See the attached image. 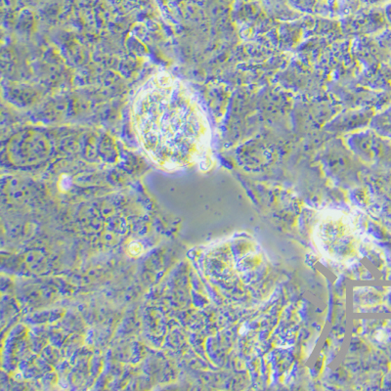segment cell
<instances>
[{"instance_id":"cell-1","label":"cell","mask_w":391,"mask_h":391,"mask_svg":"<svg viewBox=\"0 0 391 391\" xmlns=\"http://www.w3.org/2000/svg\"><path fill=\"white\" fill-rule=\"evenodd\" d=\"M132 118L141 147L160 167L179 170L207 158L209 121L194 94L174 76H153L136 96Z\"/></svg>"},{"instance_id":"cell-2","label":"cell","mask_w":391,"mask_h":391,"mask_svg":"<svg viewBox=\"0 0 391 391\" xmlns=\"http://www.w3.org/2000/svg\"><path fill=\"white\" fill-rule=\"evenodd\" d=\"M130 252L132 256H138L142 252V247L138 244H132L130 247Z\"/></svg>"}]
</instances>
